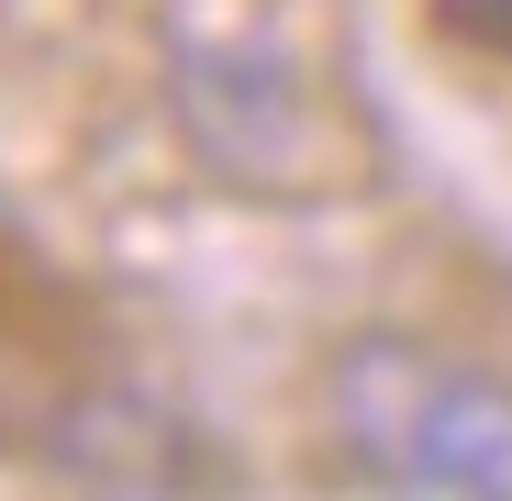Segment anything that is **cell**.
Wrapping results in <instances>:
<instances>
[{
	"label": "cell",
	"mask_w": 512,
	"mask_h": 501,
	"mask_svg": "<svg viewBox=\"0 0 512 501\" xmlns=\"http://www.w3.org/2000/svg\"><path fill=\"white\" fill-rule=\"evenodd\" d=\"M167 90H179L190 156L245 201H334L368 167L357 101L279 23H245L234 0H190L167 23Z\"/></svg>",
	"instance_id": "obj_3"
},
{
	"label": "cell",
	"mask_w": 512,
	"mask_h": 501,
	"mask_svg": "<svg viewBox=\"0 0 512 501\" xmlns=\"http://www.w3.org/2000/svg\"><path fill=\"white\" fill-rule=\"evenodd\" d=\"M0 457L90 490H201V446L123 357L101 312L0 234Z\"/></svg>",
	"instance_id": "obj_1"
},
{
	"label": "cell",
	"mask_w": 512,
	"mask_h": 501,
	"mask_svg": "<svg viewBox=\"0 0 512 501\" xmlns=\"http://www.w3.org/2000/svg\"><path fill=\"white\" fill-rule=\"evenodd\" d=\"M435 23L479 56H512V0H435Z\"/></svg>",
	"instance_id": "obj_4"
},
{
	"label": "cell",
	"mask_w": 512,
	"mask_h": 501,
	"mask_svg": "<svg viewBox=\"0 0 512 501\" xmlns=\"http://www.w3.org/2000/svg\"><path fill=\"white\" fill-rule=\"evenodd\" d=\"M323 468L390 501H512V368L412 323H357L312 379Z\"/></svg>",
	"instance_id": "obj_2"
}]
</instances>
